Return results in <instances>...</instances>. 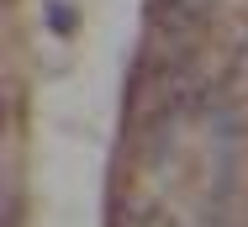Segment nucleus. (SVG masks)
<instances>
[{
	"label": "nucleus",
	"mask_w": 248,
	"mask_h": 227,
	"mask_svg": "<svg viewBox=\"0 0 248 227\" xmlns=\"http://www.w3.org/2000/svg\"><path fill=\"white\" fill-rule=\"evenodd\" d=\"M153 5H158V21L185 27V21H201V16H206V5H211V0H153Z\"/></svg>",
	"instance_id": "nucleus-1"
},
{
	"label": "nucleus",
	"mask_w": 248,
	"mask_h": 227,
	"mask_svg": "<svg viewBox=\"0 0 248 227\" xmlns=\"http://www.w3.org/2000/svg\"><path fill=\"white\" fill-rule=\"evenodd\" d=\"M48 21H53V27H63V32H69V27H74V16H69V11H58V0H53V11H48Z\"/></svg>",
	"instance_id": "nucleus-2"
}]
</instances>
